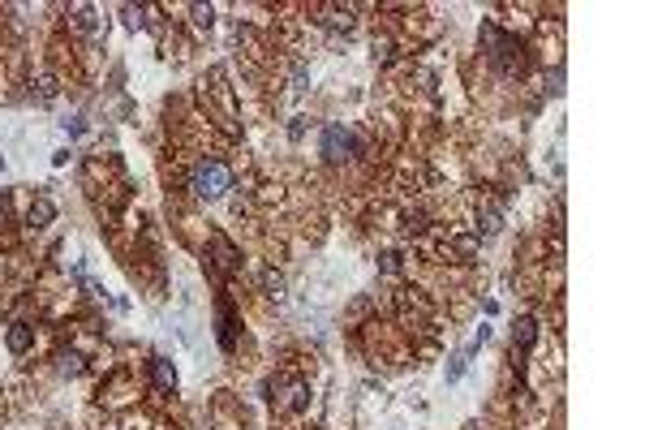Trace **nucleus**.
<instances>
[{
  "instance_id": "1",
  "label": "nucleus",
  "mask_w": 645,
  "mask_h": 430,
  "mask_svg": "<svg viewBox=\"0 0 645 430\" xmlns=\"http://www.w3.org/2000/svg\"><path fill=\"white\" fill-rule=\"evenodd\" d=\"M228 185H233V172H228V164H219V160H203V164H194V172H189V190L198 198H219Z\"/></svg>"
},
{
  "instance_id": "2",
  "label": "nucleus",
  "mask_w": 645,
  "mask_h": 430,
  "mask_svg": "<svg viewBox=\"0 0 645 430\" xmlns=\"http://www.w3.org/2000/svg\"><path fill=\"white\" fill-rule=\"evenodd\" d=\"M353 151H357V134L353 130H344V125H327V130H322V155H327L332 164L349 160Z\"/></svg>"
},
{
  "instance_id": "3",
  "label": "nucleus",
  "mask_w": 645,
  "mask_h": 430,
  "mask_svg": "<svg viewBox=\"0 0 645 430\" xmlns=\"http://www.w3.org/2000/svg\"><path fill=\"white\" fill-rule=\"evenodd\" d=\"M482 47H486V56H490L495 65H508V61H512V52H520L516 39H508L499 26H490V22L482 26Z\"/></svg>"
},
{
  "instance_id": "4",
  "label": "nucleus",
  "mask_w": 645,
  "mask_h": 430,
  "mask_svg": "<svg viewBox=\"0 0 645 430\" xmlns=\"http://www.w3.org/2000/svg\"><path fill=\"white\" fill-rule=\"evenodd\" d=\"M280 404H284V409H306V400H310V387L302 383V378H284V383H280Z\"/></svg>"
},
{
  "instance_id": "5",
  "label": "nucleus",
  "mask_w": 645,
  "mask_h": 430,
  "mask_svg": "<svg viewBox=\"0 0 645 430\" xmlns=\"http://www.w3.org/2000/svg\"><path fill=\"white\" fill-rule=\"evenodd\" d=\"M151 383H155L160 392H172V387H177V370H172V362H164V358L151 362Z\"/></svg>"
},
{
  "instance_id": "6",
  "label": "nucleus",
  "mask_w": 645,
  "mask_h": 430,
  "mask_svg": "<svg viewBox=\"0 0 645 430\" xmlns=\"http://www.w3.org/2000/svg\"><path fill=\"white\" fill-rule=\"evenodd\" d=\"M56 220V202L52 198H35L31 202V229H43V224Z\"/></svg>"
},
{
  "instance_id": "7",
  "label": "nucleus",
  "mask_w": 645,
  "mask_h": 430,
  "mask_svg": "<svg viewBox=\"0 0 645 430\" xmlns=\"http://www.w3.org/2000/svg\"><path fill=\"white\" fill-rule=\"evenodd\" d=\"M31 340H35V332H31L26 323H13V327H9V348H13V353H26Z\"/></svg>"
},
{
  "instance_id": "8",
  "label": "nucleus",
  "mask_w": 645,
  "mask_h": 430,
  "mask_svg": "<svg viewBox=\"0 0 645 430\" xmlns=\"http://www.w3.org/2000/svg\"><path fill=\"white\" fill-rule=\"evenodd\" d=\"M73 26H78V31H86V35H95V31H99V17H95V9H91V5H73Z\"/></svg>"
},
{
  "instance_id": "9",
  "label": "nucleus",
  "mask_w": 645,
  "mask_h": 430,
  "mask_svg": "<svg viewBox=\"0 0 645 430\" xmlns=\"http://www.w3.org/2000/svg\"><path fill=\"white\" fill-rule=\"evenodd\" d=\"M219 344L233 348V310H228V301H219Z\"/></svg>"
},
{
  "instance_id": "10",
  "label": "nucleus",
  "mask_w": 645,
  "mask_h": 430,
  "mask_svg": "<svg viewBox=\"0 0 645 430\" xmlns=\"http://www.w3.org/2000/svg\"><path fill=\"white\" fill-rule=\"evenodd\" d=\"M534 336H538L534 318H520V323H516V344H520V348H529V344H534Z\"/></svg>"
},
{
  "instance_id": "11",
  "label": "nucleus",
  "mask_w": 645,
  "mask_h": 430,
  "mask_svg": "<svg viewBox=\"0 0 645 430\" xmlns=\"http://www.w3.org/2000/svg\"><path fill=\"white\" fill-rule=\"evenodd\" d=\"M52 95H56V82H52V78H43V82H39V99L47 104V99H52Z\"/></svg>"
},
{
  "instance_id": "12",
  "label": "nucleus",
  "mask_w": 645,
  "mask_h": 430,
  "mask_svg": "<svg viewBox=\"0 0 645 430\" xmlns=\"http://www.w3.org/2000/svg\"><path fill=\"white\" fill-rule=\"evenodd\" d=\"M263 284H267L271 293H280V289H284V280H280V275H276V271H267V275H263Z\"/></svg>"
},
{
  "instance_id": "13",
  "label": "nucleus",
  "mask_w": 645,
  "mask_h": 430,
  "mask_svg": "<svg viewBox=\"0 0 645 430\" xmlns=\"http://www.w3.org/2000/svg\"><path fill=\"white\" fill-rule=\"evenodd\" d=\"M82 370V362L78 358H73V353H69V358H65V374H78Z\"/></svg>"
},
{
  "instance_id": "14",
  "label": "nucleus",
  "mask_w": 645,
  "mask_h": 430,
  "mask_svg": "<svg viewBox=\"0 0 645 430\" xmlns=\"http://www.w3.org/2000/svg\"><path fill=\"white\" fill-rule=\"evenodd\" d=\"M0 220H5V202H0Z\"/></svg>"
}]
</instances>
